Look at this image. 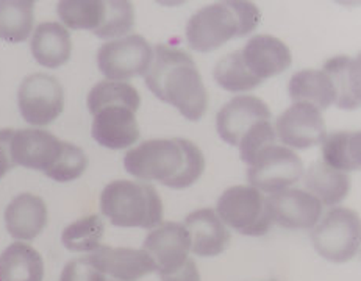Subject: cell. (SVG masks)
Masks as SVG:
<instances>
[{
	"label": "cell",
	"instance_id": "obj_1",
	"mask_svg": "<svg viewBox=\"0 0 361 281\" xmlns=\"http://www.w3.org/2000/svg\"><path fill=\"white\" fill-rule=\"evenodd\" d=\"M124 168L142 182H160L172 189H185L204 174L205 158L188 139H150L128 150Z\"/></svg>",
	"mask_w": 361,
	"mask_h": 281
},
{
	"label": "cell",
	"instance_id": "obj_2",
	"mask_svg": "<svg viewBox=\"0 0 361 281\" xmlns=\"http://www.w3.org/2000/svg\"><path fill=\"white\" fill-rule=\"evenodd\" d=\"M146 86L161 102L176 106L188 120H200L208 106V92L196 63L183 50L158 44L146 74Z\"/></svg>",
	"mask_w": 361,
	"mask_h": 281
},
{
	"label": "cell",
	"instance_id": "obj_3",
	"mask_svg": "<svg viewBox=\"0 0 361 281\" xmlns=\"http://www.w3.org/2000/svg\"><path fill=\"white\" fill-rule=\"evenodd\" d=\"M262 13L252 2L228 0L200 8L186 25V41L192 50L208 54L227 41L255 30Z\"/></svg>",
	"mask_w": 361,
	"mask_h": 281
},
{
	"label": "cell",
	"instance_id": "obj_4",
	"mask_svg": "<svg viewBox=\"0 0 361 281\" xmlns=\"http://www.w3.org/2000/svg\"><path fill=\"white\" fill-rule=\"evenodd\" d=\"M100 211L114 227L152 230L163 222V201L149 183L116 180L100 194Z\"/></svg>",
	"mask_w": 361,
	"mask_h": 281
},
{
	"label": "cell",
	"instance_id": "obj_5",
	"mask_svg": "<svg viewBox=\"0 0 361 281\" xmlns=\"http://www.w3.org/2000/svg\"><path fill=\"white\" fill-rule=\"evenodd\" d=\"M216 214L226 227L244 236H263L271 230L272 219L263 192L254 186H232L224 191Z\"/></svg>",
	"mask_w": 361,
	"mask_h": 281
},
{
	"label": "cell",
	"instance_id": "obj_6",
	"mask_svg": "<svg viewBox=\"0 0 361 281\" xmlns=\"http://www.w3.org/2000/svg\"><path fill=\"white\" fill-rule=\"evenodd\" d=\"M312 233L314 250L331 263H348L360 249V219L349 208L338 206L319 219Z\"/></svg>",
	"mask_w": 361,
	"mask_h": 281
},
{
	"label": "cell",
	"instance_id": "obj_7",
	"mask_svg": "<svg viewBox=\"0 0 361 281\" xmlns=\"http://www.w3.org/2000/svg\"><path fill=\"white\" fill-rule=\"evenodd\" d=\"M247 166L249 183L259 192L276 194L288 189L303 175V164L298 154L277 144L259 150Z\"/></svg>",
	"mask_w": 361,
	"mask_h": 281
},
{
	"label": "cell",
	"instance_id": "obj_8",
	"mask_svg": "<svg viewBox=\"0 0 361 281\" xmlns=\"http://www.w3.org/2000/svg\"><path fill=\"white\" fill-rule=\"evenodd\" d=\"M152 61L154 49L140 35L108 41L97 52L99 70L110 82H127L133 77L146 75Z\"/></svg>",
	"mask_w": 361,
	"mask_h": 281
},
{
	"label": "cell",
	"instance_id": "obj_9",
	"mask_svg": "<svg viewBox=\"0 0 361 281\" xmlns=\"http://www.w3.org/2000/svg\"><path fill=\"white\" fill-rule=\"evenodd\" d=\"M18 105L25 122L46 127L59 119L64 110L63 86L55 77L42 72L28 75L19 86Z\"/></svg>",
	"mask_w": 361,
	"mask_h": 281
},
{
	"label": "cell",
	"instance_id": "obj_10",
	"mask_svg": "<svg viewBox=\"0 0 361 281\" xmlns=\"http://www.w3.org/2000/svg\"><path fill=\"white\" fill-rule=\"evenodd\" d=\"M142 250L147 251L155 264L158 275L166 277L169 273L182 269L188 263V254L191 250L190 233L183 223L164 222L152 228L146 241L142 244Z\"/></svg>",
	"mask_w": 361,
	"mask_h": 281
},
{
	"label": "cell",
	"instance_id": "obj_11",
	"mask_svg": "<svg viewBox=\"0 0 361 281\" xmlns=\"http://www.w3.org/2000/svg\"><path fill=\"white\" fill-rule=\"evenodd\" d=\"M274 130L288 149L305 150L319 146L327 136L321 111L305 102H295L281 113Z\"/></svg>",
	"mask_w": 361,
	"mask_h": 281
},
{
	"label": "cell",
	"instance_id": "obj_12",
	"mask_svg": "<svg viewBox=\"0 0 361 281\" xmlns=\"http://www.w3.org/2000/svg\"><path fill=\"white\" fill-rule=\"evenodd\" d=\"M64 142L50 132L25 128L13 132L10 138V156L14 166L47 172L63 152Z\"/></svg>",
	"mask_w": 361,
	"mask_h": 281
},
{
	"label": "cell",
	"instance_id": "obj_13",
	"mask_svg": "<svg viewBox=\"0 0 361 281\" xmlns=\"http://www.w3.org/2000/svg\"><path fill=\"white\" fill-rule=\"evenodd\" d=\"M133 106L124 104L105 105L92 114L91 135L97 144L111 150L127 149L138 141L140 127Z\"/></svg>",
	"mask_w": 361,
	"mask_h": 281
},
{
	"label": "cell",
	"instance_id": "obj_14",
	"mask_svg": "<svg viewBox=\"0 0 361 281\" xmlns=\"http://www.w3.org/2000/svg\"><path fill=\"white\" fill-rule=\"evenodd\" d=\"M272 223L288 230H313L322 216V204L302 189H283L266 199Z\"/></svg>",
	"mask_w": 361,
	"mask_h": 281
},
{
	"label": "cell",
	"instance_id": "obj_15",
	"mask_svg": "<svg viewBox=\"0 0 361 281\" xmlns=\"http://www.w3.org/2000/svg\"><path fill=\"white\" fill-rule=\"evenodd\" d=\"M272 114L262 99L255 96H238L221 108L216 116V130L222 141L240 146V141L258 122L271 120Z\"/></svg>",
	"mask_w": 361,
	"mask_h": 281
},
{
	"label": "cell",
	"instance_id": "obj_16",
	"mask_svg": "<svg viewBox=\"0 0 361 281\" xmlns=\"http://www.w3.org/2000/svg\"><path fill=\"white\" fill-rule=\"evenodd\" d=\"M92 268L119 281H136L155 272V264L142 249L100 246L86 256Z\"/></svg>",
	"mask_w": 361,
	"mask_h": 281
},
{
	"label": "cell",
	"instance_id": "obj_17",
	"mask_svg": "<svg viewBox=\"0 0 361 281\" xmlns=\"http://www.w3.org/2000/svg\"><path fill=\"white\" fill-rule=\"evenodd\" d=\"M245 68L258 82L283 74L291 66L293 56L283 41L271 35H257L241 50Z\"/></svg>",
	"mask_w": 361,
	"mask_h": 281
},
{
	"label": "cell",
	"instance_id": "obj_18",
	"mask_svg": "<svg viewBox=\"0 0 361 281\" xmlns=\"http://www.w3.org/2000/svg\"><path fill=\"white\" fill-rule=\"evenodd\" d=\"M183 225L190 233L192 254L202 258L221 255L232 239L228 228L212 208H202L188 214Z\"/></svg>",
	"mask_w": 361,
	"mask_h": 281
},
{
	"label": "cell",
	"instance_id": "obj_19",
	"mask_svg": "<svg viewBox=\"0 0 361 281\" xmlns=\"http://www.w3.org/2000/svg\"><path fill=\"white\" fill-rule=\"evenodd\" d=\"M47 223V206L35 194H19L5 210V225L18 241H33Z\"/></svg>",
	"mask_w": 361,
	"mask_h": 281
},
{
	"label": "cell",
	"instance_id": "obj_20",
	"mask_svg": "<svg viewBox=\"0 0 361 281\" xmlns=\"http://www.w3.org/2000/svg\"><path fill=\"white\" fill-rule=\"evenodd\" d=\"M32 54L38 64L47 69H59L66 64L72 54V41L68 28L60 23H42L35 28Z\"/></svg>",
	"mask_w": 361,
	"mask_h": 281
},
{
	"label": "cell",
	"instance_id": "obj_21",
	"mask_svg": "<svg viewBox=\"0 0 361 281\" xmlns=\"http://www.w3.org/2000/svg\"><path fill=\"white\" fill-rule=\"evenodd\" d=\"M335 88V104L341 110H357L360 106V56H334L324 64Z\"/></svg>",
	"mask_w": 361,
	"mask_h": 281
},
{
	"label": "cell",
	"instance_id": "obj_22",
	"mask_svg": "<svg viewBox=\"0 0 361 281\" xmlns=\"http://www.w3.org/2000/svg\"><path fill=\"white\" fill-rule=\"evenodd\" d=\"M305 187L322 205L336 206L348 197L350 180L344 172L329 168L324 161H314L305 174Z\"/></svg>",
	"mask_w": 361,
	"mask_h": 281
},
{
	"label": "cell",
	"instance_id": "obj_23",
	"mask_svg": "<svg viewBox=\"0 0 361 281\" xmlns=\"http://www.w3.org/2000/svg\"><path fill=\"white\" fill-rule=\"evenodd\" d=\"M288 92L293 102H305L317 110H327L335 104V88L324 70L305 69L291 77Z\"/></svg>",
	"mask_w": 361,
	"mask_h": 281
},
{
	"label": "cell",
	"instance_id": "obj_24",
	"mask_svg": "<svg viewBox=\"0 0 361 281\" xmlns=\"http://www.w3.org/2000/svg\"><path fill=\"white\" fill-rule=\"evenodd\" d=\"M0 275L4 281H42L44 263L38 250L25 242H14L0 255Z\"/></svg>",
	"mask_w": 361,
	"mask_h": 281
},
{
	"label": "cell",
	"instance_id": "obj_25",
	"mask_svg": "<svg viewBox=\"0 0 361 281\" xmlns=\"http://www.w3.org/2000/svg\"><path fill=\"white\" fill-rule=\"evenodd\" d=\"M35 2L0 0V39L10 44L24 42L33 32Z\"/></svg>",
	"mask_w": 361,
	"mask_h": 281
},
{
	"label": "cell",
	"instance_id": "obj_26",
	"mask_svg": "<svg viewBox=\"0 0 361 281\" xmlns=\"http://www.w3.org/2000/svg\"><path fill=\"white\" fill-rule=\"evenodd\" d=\"M360 132H336L322 141V161L329 168L344 172L358 170L361 164Z\"/></svg>",
	"mask_w": 361,
	"mask_h": 281
},
{
	"label": "cell",
	"instance_id": "obj_27",
	"mask_svg": "<svg viewBox=\"0 0 361 281\" xmlns=\"http://www.w3.org/2000/svg\"><path fill=\"white\" fill-rule=\"evenodd\" d=\"M56 10L66 28L96 33L105 19L106 5L102 0H63Z\"/></svg>",
	"mask_w": 361,
	"mask_h": 281
},
{
	"label": "cell",
	"instance_id": "obj_28",
	"mask_svg": "<svg viewBox=\"0 0 361 281\" xmlns=\"http://www.w3.org/2000/svg\"><path fill=\"white\" fill-rule=\"evenodd\" d=\"M213 77L216 83L228 92H247L262 85L245 68L241 50H235L216 63Z\"/></svg>",
	"mask_w": 361,
	"mask_h": 281
},
{
	"label": "cell",
	"instance_id": "obj_29",
	"mask_svg": "<svg viewBox=\"0 0 361 281\" xmlns=\"http://www.w3.org/2000/svg\"><path fill=\"white\" fill-rule=\"evenodd\" d=\"M104 232V220L97 214H91L72 222L71 225L64 228L61 235V242L71 251L86 254V251H92L100 247Z\"/></svg>",
	"mask_w": 361,
	"mask_h": 281
},
{
	"label": "cell",
	"instance_id": "obj_30",
	"mask_svg": "<svg viewBox=\"0 0 361 281\" xmlns=\"http://www.w3.org/2000/svg\"><path fill=\"white\" fill-rule=\"evenodd\" d=\"M111 104H124L133 106L135 110H140L141 96L138 89L127 82L105 80L92 86V89L88 94V99H86V105H88L91 116L99 108Z\"/></svg>",
	"mask_w": 361,
	"mask_h": 281
},
{
	"label": "cell",
	"instance_id": "obj_31",
	"mask_svg": "<svg viewBox=\"0 0 361 281\" xmlns=\"http://www.w3.org/2000/svg\"><path fill=\"white\" fill-rule=\"evenodd\" d=\"M105 19L99 30L94 33L100 39H119L132 32L135 25L133 5L126 0H110L105 2Z\"/></svg>",
	"mask_w": 361,
	"mask_h": 281
},
{
	"label": "cell",
	"instance_id": "obj_32",
	"mask_svg": "<svg viewBox=\"0 0 361 281\" xmlns=\"http://www.w3.org/2000/svg\"><path fill=\"white\" fill-rule=\"evenodd\" d=\"M88 168V156L85 155L80 147L74 146L71 142H64L63 152L59 160L44 174L60 183H68L72 180H77L83 175V172Z\"/></svg>",
	"mask_w": 361,
	"mask_h": 281
},
{
	"label": "cell",
	"instance_id": "obj_33",
	"mask_svg": "<svg viewBox=\"0 0 361 281\" xmlns=\"http://www.w3.org/2000/svg\"><path fill=\"white\" fill-rule=\"evenodd\" d=\"M276 139L277 135L276 130H274V125L271 124V120L258 122V124L252 127L240 141L241 160L245 164H249L254 160L259 150L271 146V144H276Z\"/></svg>",
	"mask_w": 361,
	"mask_h": 281
},
{
	"label": "cell",
	"instance_id": "obj_34",
	"mask_svg": "<svg viewBox=\"0 0 361 281\" xmlns=\"http://www.w3.org/2000/svg\"><path fill=\"white\" fill-rule=\"evenodd\" d=\"M60 281H106L102 272L86 261V258L69 261L61 272Z\"/></svg>",
	"mask_w": 361,
	"mask_h": 281
},
{
	"label": "cell",
	"instance_id": "obj_35",
	"mask_svg": "<svg viewBox=\"0 0 361 281\" xmlns=\"http://www.w3.org/2000/svg\"><path fill=\"white\" fill-rule=\"evenodd\" d=\"M11 135L13 130H0V178H2L11 168H14L10 156Z\"/></svg>",
	"mask_w": 361,
	"mask_h": 281
},
{
	"label": "cell",
	"instance_id": "obj_36",
	"mask_svg": "<svg viewBox=\"0 0 361 281\" xmlns=\"http://www.w3.org/2000/svg\"><path fill=\"white\" fill-rule=\"evenodd\" d=\"M161 281H200V273L194 259L190 258L182 269L172 272L166 277H161Z\"/></svg>",
	"mask_w": 361,
	"mask_h": 281
},
{
	"label": "cell",
	"instance_id": "obj_37",
	"mask_svg": "<svg viewBox=\"0 0 361 281\" xmlns=\"http://www.w3.org/2000/svg\"><path fill=\"white\" fill-rule=\"evenodd\" d=\"M0 281H4V280H2V275H0Z\"/></svg>",
	"mask_w": 361,
	"mask_h": 281
}]
</instances>
